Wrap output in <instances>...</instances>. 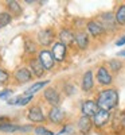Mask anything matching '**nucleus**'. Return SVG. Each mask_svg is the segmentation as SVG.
Segmentation results:
<instances>
[{"label":"nucleus","instance_id":"obj_4","mask_svg":"<svg viewBox=\"0 0 125 135\" xmlns=\"http://www.w3.org/2000/svg\"><path fill=\"white\" fill-rule=\"evenodd\" d=\"M51 54L54 55V60H56V61H63L65 57H66V46H65L62 42L54 43Z\"/></svg>","mask_w":125,"mask_h":135},{"label":"nucleus","instance_id":"obj_8","mask_svg":"<svg viewBox=\"0 0 125 135\" xmlns=\"http://www.w3.org/2000/svg\"><path fill=\"white\" fill-rule=\"evenodd\" d=\"M28 119L31 122H35V123H40L44 120V115L43 112L40 111L39 107H32L30 111H28Z\"/></svg>","mask_w":125,"mask_h":135},{"label":"nucleus","instance_id":"obj_32","mask_svg":"<svg viewBox=\"0 0 125 135\" xmlns=\"http://www.w3.org/2000/svg\"><path fill=\"white\" fill-rule=\"evenodd\" d=\"M118 55H122V57H125V50H122V51H120V54Z\"/></svg>","mask_w":125,"mask_h":135},{"label":"nucleus","instance_id":"obj_2","mask_svg":"<svg viewBox=\"0 0 125 135\" xmlns=\"http://www.w3.org/2000/svg\"><path fill=\"white\" fill-rule=\"evenodd\" d=\"M39 61L42 62L44 69H51L54 66V55L47 50H43L39 53Z\"/></svg>","mask_w":125,"mask_h":135},{"label":"nucleus","instance_id":"obj_27","mask_svg":"<svg viewBox=\"0 0 125 135\" xmlns=\"http://www.w3.org/2000/svg\"><path fill=\"white\" fill-rule=\"evenodd\" d=\"M31 99H32V96H27V95L23 96V97L20 96V100H19L18 104H19V105H26L27 103H30V101H31Z\"/></svg>","mask_w":125,"mask_h":135},{"label":"nucleus","instance_id":"obj_13","mask_svg":"<svg viewBox=\"0 0 125 135\" xmlns=\"http://www.w3.org/2000/svg\"><path fill=\"white\" fill-rule=\"evenodd\" d=\"M78 128L82 134H87L90 131V128H92V119L89 116H82L78 122Z\"/></svg>","mask_w":125,"mask_h":135},{"label":"nucleus","instance_id":"obj_25","mask_svg":"<svg viewBox=\"0 0 125 135\" xmlns=\"http://www.w3.org/2000/svg\"><path fill=\"white\" fill-rule=\"evenodd\" d=\"M35 134H38V135H54L50 130L44 128V127H37L35 128Z\"/></svg>","mask_w":125,"mask_h":135},{"label":"nucleus","instance_id":"obj_19","mask_svg":"<svg viewBox=\"0 0 125 135\" xmlns=\"http://www.w3.org/2000/svg\"><path fill=\"white\" fill-rule=\"evenodd\" d=\"M116 22L118 25H125V6H120L116 12Z\"/></svg>","mask_w":125,"mask_h":135},{"label":"nucleus","instance_id":"obj_33","mask_svg":"<svg viewBox=\"0 0 125 135\" xmlns=\"http://www.w3.org/2000/svg\"><path fill=\"white\" fill-rule=\"evenodd\" d=\"M122 122H124V123H125V118H124V120H122Z\"/></svg>","mask_w":125,"mask_h":135},{"label":"nucleus","instance_id":"obj_18","mask_svg":"<svg viewBox=\"0 0 125 135\" xmlns=\"http://www.w3.org/2000/svg\"><path fill=\"white\" fill-rule=\"evenodd\" d=\"M47 84H49V81H39V83H37V84H34L30 89H27L26 95H27V96H32L35 92H38L39 89H42L43 86H46Z\"/></svg>","mask_w":125,"mask_h":135},{"label":"nucleus","instance_id":"obj_20","mask_svg":"<svg viewBox=\"0 0 125 135\" xmlns=\"http://www.w3.org/2000/svg\"><path fill=\"white\" fill-rule=\"evenodd\" d=\"M18 130H20V127L15 126V124H9V123L0 124V131H4V132H14V131H18Z\"/></svg>","mask_w":125,"mask_h":135},{"label":"nucleus","instance_id":"obj_22","mask_svg":"<svg viewBox=\"0 0 125 135\" xmlns=\"http://www.w3.org/2000/svg\"><path fill=\"white\" fill-rule=\"evenodd\" d=\"M8 8L11 9V12H15V14H20V7L16 2H9L8 3Z\"/></svg>","mask_w":125,"mask_h":135},{"label":"nucleus","instance_id":"obj_28","mask_svg":"<svg viewBox=\"0 0 125 135\" xmlns=\"http://www.w3.org/2000/svg\"><path fill=\"white\" fill-rule=\"evenodd\" d=\"M11 95H12V91H11V89H6V91L0 92V99H7Z\"/></svg>","mask_w":125,"mask_h":135},{"label":"nucleus","instance_id":"obj_6","mask_svg":"<svg viewBox=\"0 0 125 135\" xmlns=\"http://www.w3.org/2000/svg\"><path fill=\"white\" fill-rule=\"evenodd\" d=\"M109 119H110V115H109V112L100 109V111L97 112V115L94 116L93 122H94V124H96L97 127H102L104 124H106V123L109 122Z\"/></svg>","mask_w":125,"mask_h":135},{"label":"nucleus","instance_id":"obj_14","mask_svg":"<svg viewBox=\"0 0 125 135\" xmlns=\"http://www.w3.org/2000/svg\"><path fill=\"white\" fill-rule=\"evenodd\" d=\"M75 43L78 45L79 49H86L87 47V43H89V38H87V34L84 31H79L75 34Z\"/></svg>","mask_w":125,"mask_h":135},{"label":"nucleus","instance_id":"obj_16","mask_svg":"<svg viewBox=\"0 0 125 135\" xmlns=\"http://www.w3.org/2000/svg\"><path fill=\"white\" fill-rule=\"evenodd\" d=\"M93 88V74H92V72H86L85 73V76H84V80H82V89L85 92H87V91H90V89Z\"/></svg>","mask_w":125,"mask_h":135},{"label":"nucleus","instance_id":"obj_29","mask_svg":"<svg viewBox=\"0 0 125 135\" xmlns=\"http://www.w3.org/2000/svg\"><path fill=\"white\" fill-rule=\"evenodd\" d=\"M70 130H71V127H70V126H69V127H65V128H63V130H62V131H61L58 135H69V134L71 132Z\"/></svg>","mask_w":125,"mask_h":135},{"label":"nucleus","instance_id":"obj_17","mask_svg":"<svg viewBox=\"0 0 125 135\" xmlns=\"http://www.w3.org/2000/svg\"><path fill=\"white\" fill-rule=\"evenodd\" d=\"M31 69H32L34 74L38 76V77L43 76L44 70H46V69L43 68V65H42V62H40L39 60H35V61H32V62H31Z\"/></svg>","mask_w":125,"mask_h":135},{"label":"nucleus","instance_id":"obj_24","mask_svg":"<svg viewBox=\"0 0 125 135\" xmlns=\"http://www.w3.org/2000/svg\"><path fill=\"white\" fill-rule=\"evenodd\" d=\"M109 65L112 68V70H114V72H117V70L121 69V62L117 61V60H110L109 61Z\"/></svg>","mask_w":125,"mask_h":135},{"label":"nucleus","instance_id":"obj_30","mask_svg":"<svg viewBox=\"0 0 125 135\" xmlns=\"http://www.w3.org/2000/svg\"><path fill=\"white\" fill-rule=\"evenodd\" d=\"M19 100H20V96H18V97H14V99L8 100L7 103H8V104H18V103H19Z\"/></svg>","mask_w":125,"mask_h":135},{"label":"nucleus","instance_id":"obj_5","mask_svg":"<svg viewBox=\"0 0 125 135\" xmlns=\"http://www.w3.org/2000/svg\"><path fill=\"white\" fill-rule=\"evenodd\" d=\"M44 97H46V100L49 101L50 104H53L54 107H56V105L59 104V101H61L58 92H56L54 88H49V89H46V91H44Z\"/></svg>","mask_w":125,"mask_h":135},{"label":"nucleus","instance_id":"obj_21","mask_svg":"<svg viewBox=\"0 0 125 135\" xmlns=\"http://www.w3.org/2000/svg\"><path fill=\"white\" fill-rule=\"evenodd\" d=\"M9 22H11V15L9 14H6V12L4 14H0V28L7 26Z\"/></svg>","mask_w":125,"mask_h":135},{"label":"nucleus","instance_id":"obj_26","mask_svg":"<svg viewBox=\"0 0 125 135\" xmlns=\"http://www.w3.org/2000/svg\"><path fill=\"white\" fill-rule=\"evenodd\" d=\"M8 73L6 72V70H3V69H0V85L2 84H4V83H7L8 81Z\"/></svg>","mask_w":125,"mask_h":135},{"label":"nucleus","instance_id":"obj_11","mask_svg":"<svg viewBox=\"0 0 125 135\" xmlns=\"http://www.w3.org/2000/svg\"><path fill=\"white\" fill-rule=\"evenodd\" d=\"M59 38L61 42L66 46V45H71L73 42H75V34H73L70 30H62L59 34Z\"/></svg>","mask_w":125,"mask_h":135},{"label":"nucleus","instance_id":"obj_3","mask_svg":"<svg viewBox=\"0 0 125 135\" xmlns=\"http://www.w3.org/2000/svg\"><path fill=\"white\" fill-rule=\"evenodd\" d=\"M98 105L97 103H94V101H85V103L82 104V114L84 116H96L97 112H98Z\"/></svg>","mask_w":125,"mask_h":135},{"label":"nucleus","instance_id":"obj_23","mask_svg":"<svg viewBox=\"0 0 125 135\" xmlns=\"http://www.w3.org/2000/svg\"><path fill=\"white\" fill-rule=\"evenodd\" d=\"M24 47H26V51L30 53V54H31V53H35V50H37V49H35V45H34V42H31L30 39L26 41Z\"/></svg>","mask_w":125,"mask_h":135},{"label":"nucleus","instance_id":"obj_10","mask_svg":"<svg viewBox=\"0 0 125 135\" xmlns=\"http://www.w3.org/2000/svg\"><path fill=\"white\" fill-rule=\"evenodd\" d=\"M49 118H50V120L53 123H59L65 118V112L59 107H53V109L50 111V114H49Z\"/></svg>","mask_w":125,"mask_h":135},{"label":"nucleus","instance_id":"obj_15","mask_svg":"<svg viewBox=\"0 0 125 135\" xmlns=\"http://www.w3.org/2000/svg\"><path fill=\"white\" fill-rule=\"evenodd\" d=\"M38 38H39V42L42 45H50L51 41H53V31L49 30V28L44 30V31H40Z\"/></svg>","mask_w":125,"mask_h":135},{"label":"nucleus","instance_id":"obj_31","mask_svg":"<svg viewBox=\"0 0 125 135\" xmlns=\"http://www.w3.org/2000/svg\"><path fill=\"white\" fill-rule=\"evenodd\" d=\"M124 43H125V37L120 38V39L117 41V43H116V45H117V46H121V45H124Z\"/></svg>","mask_w":125,"mask_h":135},{"label":"nucleus","instance_id":"obj_12","mask_svg":"<svg viewBox=\"0 0 125 135\" xmlns=\"http://www.w3.org/2000/svg\"><path fill=\"white\" fill-rule=\"evenodd\" d=\"M15 78L19 81V83H27L31 80V73L26 69V68H20V69H18L15 72Z\"/></svg>","mask_w":125,"mask_h":135},{"label":"nucleus","instance_id":"obj_7","mask_svg":"<svg viewBox=\"0 0 125 135\" xmlns=\"http://www.w3.org/2000/svg\"><path fill=\"white\" fill-rule=\"evenodd\" d=\"M87 30H89V32L92 34V35L98 37V35H102V34H104L105 27L102 26L101 23H98V22L92 20V22H89V23H87Z\"/></svg>","mask_w":125,"mask_h":135},{"label":"nucleus","instance_id":"obj_9","mask_svg":"<svg viewBox=\"0 0 125 135\" xmlns=\"http://www.w3.org/2000/svg\"><path fill=\"white\" fill-rule=\"evenodd\" d=\"M97 80L102 84V85H108L112 83V76L109 74V72L105 69L104 66H101L98 72H97Z\"/></svg>","mask_w":125,"mask_h":135},{"label":"nucleus","instance_id":"obj_1","mask_svg":"<svg viewBox=\"0 0 125 135\" xmlns=\"http://www.w3.org/2000/svg\"><path fill=\"white\" fill-rule=\"evenodd\" d=\"M118 103V93L114 89H106V91L100 92L98 97H97V105L100 109L109 112L110 109H113Z\"/></svg>","mask_w":125,"mask_h":135}]
</instances>
